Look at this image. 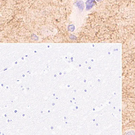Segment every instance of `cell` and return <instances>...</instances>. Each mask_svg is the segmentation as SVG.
<instances>
[{
	"instance_id": "1",
	"label": "cell",
	"mask_w": 135,
	"mask_h": 135,
	"mask_svg": "<svg viewBox=\"0 0 135 135\" xmlns=\"http://www.w3.org/2000/svg\"><path fill=\"white\" fill-rule=\"evenodd\" d=\"M0 75V135L66 134L65 73L3 70Z\"/></svg>"
}]
</instances>
